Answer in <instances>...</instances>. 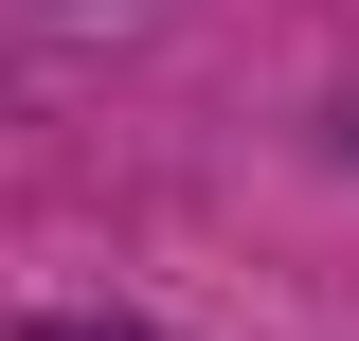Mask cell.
Here are the masks:
<instances>
[{
	"mask_svg": "<svg viewBox=\"0 0 359 341\" xmlns=\"http://www.w3.org/2000/svg\"><path fill=\"white\" fill-rule=\"evenodd\" d=\"M36 341H162V323H36Z\"/></svg>",
	"mask_w": 359,
	"mask_h": 341,
	"instance_id": "obj_1",
	"label": "cell"
}]
</instances>
